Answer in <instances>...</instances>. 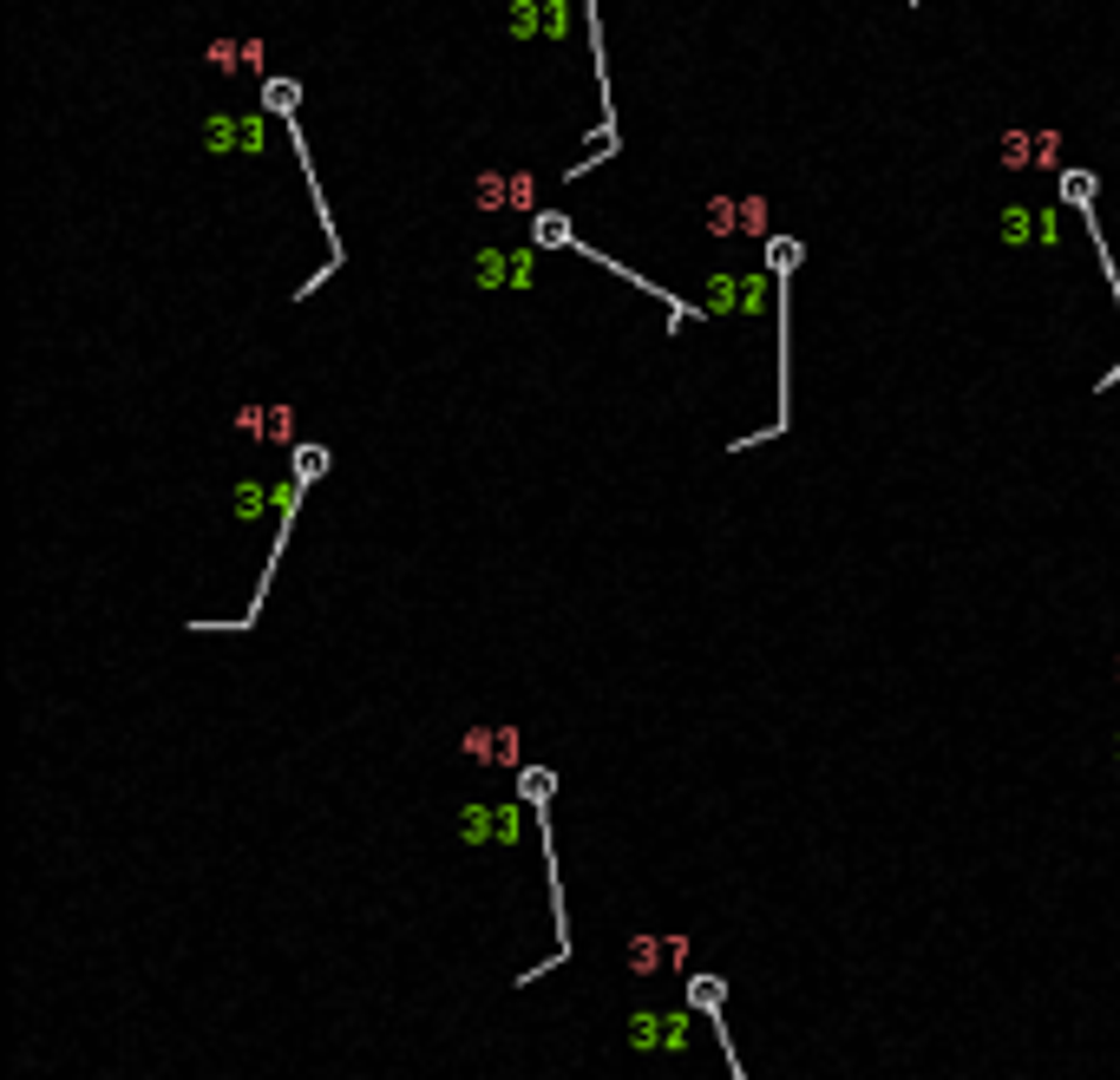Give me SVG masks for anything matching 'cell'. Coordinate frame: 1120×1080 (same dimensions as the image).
<instances>
[{"instance_id": "obj_1", "label": "cell", "mask_w": 1120, "mask_h": 1080, "mask_svg": "<svg viewBox=\"0 0 1120 1080\" xmlns=\"http://www.w3.org/2000/svg\"><path fill=\"white\" fill-rule=\"evenodd\" d=\"M694 1009H721V982H714V976L694 982Z\"/></svg>"}]
</instances>
